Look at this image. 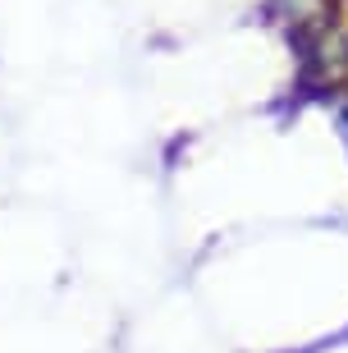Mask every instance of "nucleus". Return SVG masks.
I'll return each instance as SVG.
<instances>
[{
    "label": "nucleus",
    "mask_w": 348,
    "mask_h": 353,
    "mask_svg": "<svg viewBox=\"0 0 348 353\" xmlns=\"http://www.w3.org/2000/svg\"><path fill=\"white\" fill-rule=\"evenodd\" d=\"M335 119H339V138H344V147H348V101L339 105V115H335Z\"/></svg>",
    "instance_id": "1"
}]
</instances>
